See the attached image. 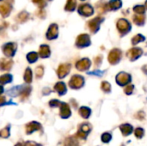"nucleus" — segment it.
Masks as SVG:
<instances>
[{"instance_id":"obj_1","label":"nucleus","mask_w":147,"mask_h":146,"mask_svg":"<svg viewBox=\"0 0 147 146\" xmlns=\"http://www.w3.org/2000/svg\"><path fill=\"white\" fill-rule=\"evenodd\" d=\"M90 133V127L88 125L84 124V125H82V126H80V128H79V130L78 131L76 136H77L78 138L82 139H85Z\"/></svg>"},{"instance_id":"obj_2","label":"nucleus","mask_w":147,"mask_h":146,"mask_svg":"<svg viewBox=\"0 0 147 146\" xmlns=\"http://www.w3.org/2000/svg\"><path fill=\"white\" fill-rule=\"evenodd\" d=\"M3 48V53L7 57H12L15 54L16 46L14 43H8V44H5Z\"/></svg>"},{"instance_id":"obj_3","label":"nucleus","mask_w":147,"mask_h":146,"mask_svg":"<svg viewBox=\"0 0 147 146\" xmlns=\"http://www.w3.org/2000/svg\"><path fill=\"white\" fill-rule=\"evenodd\" d=\"M41 128V125L36 121H32L30 123H28L26 126V133L27 134H31L32 133L38 131Z\"/></svg>"},{"instance_id":"obj_4","label":"nucleus","mask_w":147,"mask_h":146,"mask_svg":"<svg viewBox=\"0 0 147 146\" xmlns=\"http://www.w3.org/2000/svg\"><path fill=\"white\" fill-rule=\"evenodd\" d=\"M12 61L7 59H0V70L1 71H9L11 68Z\"/></svg>"},{"instance_id":"obj_5","label":"nucleus","mask_w":147,"mask_h":146,"mask_svg":"<svg viewBox=\"0 0 147 146\" xmlns=\"http://www.w3.org/2000/svg\"><path fill=\"white\" fill-rule=\"evenodd\" d=\"M120 129H121V131L123 136H129V135L133 133V131H134L133 126H132L131 125H129V124L121 125V126H120Z\"/></svg>"},{"instance_id":"obj_6","label":"nucleus","mask_w":147,"mask_h":146,"mask_svg":"<svg viewBox=\"0 0 147 146\" xmlns=\"http://www.w3.org/2000/svg\"><path fill=\"white\" fill-rule=\"evenodd\" d=\"M64 146H80V145L75 137H69L65 139Z\"/></svg>"},{"instance_id":"obj_7","label":"nucleus","mask_w":147,"mask_h":146,"mask_svg":"<svg viewBox=\"0 0 147 146\" xmlns=\"http://www.w3.org/2000/svg\"><path fill=\"white\" fill-rule=\"evenodd\" d=\"M10 9H11V8L8 3H3V4L0 5V14L3 16L9 15V14L10 12Z\"/></svg>"},{"instance_id":"obj_8","label":"nucleus","mask_w":147,"mask_h":146,"mask_svg":"<svg viewBox=\"0 0 147 146\" xmlns=\"http://www.w3.org/2000/svg\"><path fill=\"white\" fill-rule=\"evenodd\" d=\"M71 115V112H70V109L69 108L67 107V105H64V107L61 108V111H60V116L64 119H66L68 118L69 116Z\"/></svg>"},{"instance_id":"obj_9","label":"nucleus","mask_w":147,"mask_h":146,"mask_svg":"<svg viewBox=\"0 0 147 146\" xmlns=\"http://www.w3.org/2000/svg\"><path fill=\"white\" fill-rule=\"evenodd\" d=\"M24 80L27 83H29L32 81V71H30L29 68L26 69L25 75H24Z\"/></svg>"},{"instance_id":"obj_10","label":"nucleus","mask_w":147,"mask_h":146,"mask_svg":"<svg viewBox=\"0 0 147 146\" xmlns=\"http://www.w3.org/2000/svg\"><path fill=\"white\" fill-rule=\"evenodd\" d=\"M11 81H12V77H11L10 75H3L0 77V83L2 84H5V83H10Z\"/></svg>"},{"instance_id":"obj_11","label":"nucleus","mask_w":147,"mask_h":146,"mask_svg":"<svg viewBox=\"0 0 147 146\" xmlns=\"http://www.w3.org/2000/svg\"><path fill=\"white\" fill-rule=\"evenodd\" d=\"M9 126L4 127L3 129H2L0 131V137L1 138L7 139V138H9Z\"/></svg>"},{"instance_id":"obj_12","label":"nucleus","mask_w":147,"mask_h":146,"mask_svg":"<svg viewBox=\"0 0 147 146\" xmlns=\"http://www.w3.org/2000/svg\"><path fill=\"white\" fill-rule=\"evenodd\" d=\"M111 139H112V135L109 133H104L102 135V141L103 143H109Z\"/></svg>"},{"instance_id":"obj_13","label":"nucleus","mask_w":147,"mask_h":146,"mask_svg":"<svg viewBox=\"0 0 147 146\" xmlns=\"http://www.w3.org/2000/svg\"><path fill=\"white\" fill-rule=\"evenodd\" d=\"M27 59L30 63H33V62L36 61L37 60V53H35V52H30V53H28V56H27Z\"/></svg>"},{"instance_id":"obj_14","label":"nucleus","mask_w":147,"mask_h":146,"mask_svg":"<svg viewBox=\"0 0 147 146\" xmlns=\"http://www.w3.org/2000/svg\"><path fill=\"white\" fill-rule=\"evenodd\" d=\"M134 134H135L136 138H138V139H142L143 136H144V134H145V131H144L142 128L139 127V128H137V129L134 131Z\"/></svg>"},{"instance_id":"obj_15","label":"nucleus","mask_w":147,"mask_h":146,"mask_svg":"<svg viewBox=\"0 0 147 146\" xmlns=\"http://www.w3.org/2000/svg\"><path fill=\"white\" fill-rule=\"evenodd\" d=\"M90 111L87 108H81V110H80V114L84 118H88L90 115Z\"/></svg>"},{"instance_id":"obj_16","label":"nucleus","mask_w":147,"mask_h":146,"mask_svg":"<svg viewBox=\"0 0 147 146\" xmlns=\"http://www.w3.org/2000/svg\"><path fill=\"white\" fill-rule=\"evenodd\" d=\"M28 13H26V12H22L21 14H19V15H18V18H19V20H20V21H22V22L25 21V20L28 18Z\"/></svg>"},{"instance_id":"obj_17","label":"nucleus","mask_w":147,"mask_h":146,"mask_svg":"<svg viewBox=\"0 0 147 146\" xmlns=\"http://www.w3.org/2000/svg\"><path fill=\"white\" fill-rule=\"evenodd\" d=\"M25 146H42L41 145L35 143V142H32V141H28L25 143Z\"/></svg>"},{"instance_id":"obj_18","label":"nucleus","mask_w":147,"mask_h":146,"mask_svg":"<svg viewBox=\"0 0 147 146\" xmlns=\"http://www.w3.org/2000/svg\"><path fill=\"white\" fill-rule=\"evenodd\" d=\"M7 102H6V99L4 96H0V106H3V105H5Z\"/></svg>"},{"instance_id":"obj_19","label":"nucleus","mask_w":147,"mask_h":146,"mask_svg":"<svg viewBox=\"0 0 147 146\" xmlns=\"http://www.w3.org/2000/svg\"><path fill=\"white\" fill-rule=\"evenodd\" d=\"M3 92V88L2 86H0V95Z\"/></svg>"},{"instance_id":"obj_20","label":"nucleus","mask_w":147,"mask_h":146,"mask_svg":"<svg viewBox=\"0 0 147 146\" xmlns=\"http://www.w3.org/2000/svg\"><path fill=\"white\" fill-rule=\"evenodd\" d=\"M15 146H22V145L21 143H18V144H16Z\"/></svg>"},{"instance_id":"obj_21","label":"nucleus","mask_w":147,"mask_h":146,"mask_svg":"<svg viewBox=\"0 0 147 146\" xmlns=\"http://www.w3.org/2000/svg\"><path fill=\"white\" fill-rule=\"evenodd\" d=\"M0 1H1V0H0Z\"/></svg>"}]
</instances>
